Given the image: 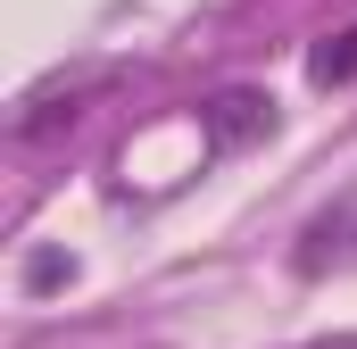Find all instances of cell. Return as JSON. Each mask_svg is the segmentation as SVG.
Wrapping results in <instances>:
<instances>
[{
	"label": "cell",
	"mask_w": 357,
	"mask_h": 349,
	"mask_svg": "<svg viewBox=\"0 0 357 349\" xmlns=\"http://www.w3.org/2000/svg\"><path fill=\"white\" fill-rule=\"evenodd\" d=\"M208 125H216V142H250V133L274 125V100H258V91H225V100H208Z\"/></svg>",
	"instance_id": "1"
}]
</instances>
